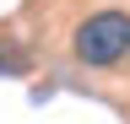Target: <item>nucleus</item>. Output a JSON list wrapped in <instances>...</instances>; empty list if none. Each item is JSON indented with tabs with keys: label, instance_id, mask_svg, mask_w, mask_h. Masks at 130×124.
I'll return each instance as SVG.
<instances>
[{
	"label": "nucleus",
	"instance_id": "2",
	"mask_svg": "<svg viewBox=\"0 0 130 124\" xmlns=\"http://www.w3.org/2000/svg\"><path fill=\"white\" fill-rule=\"evenodd\" d=\"M27 49L22 43H11V38H0V76H27Z\"/></svg>",
	"mask_w": 130,
	"mask_h": 124
},
{
	"label": "nucleus",
	"instance_id": "1",
	"mask_svg": "<svg viewBox=\"0 0 130 124\" xmlns=\"http://www.w3.org/2000/svg\"><path fill=\"white\" fill-rule=\"evenodd\" d=\"M71 54H76V65H87V70L125 65L130 59V11L103 6V11H92V16H81L76 33H71Z\"/></svg>",
	"mask_w": 130,
	"mask_h": 124
}]
</instances>
